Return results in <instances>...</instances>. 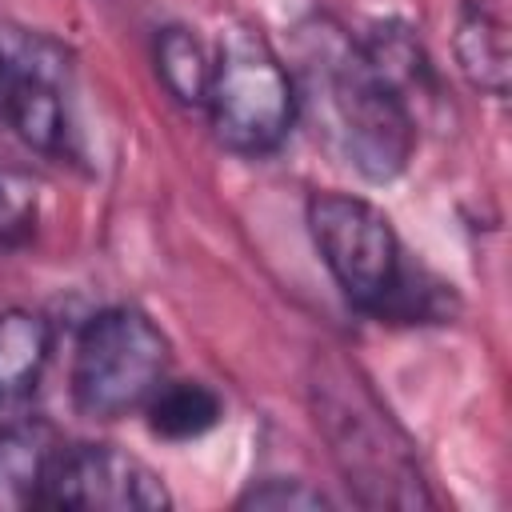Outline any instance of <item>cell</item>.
Here are the masks:
<instances>
[{
	"instance_id": "1",
	"label": "cell",
	"mask_w": 512,
	"mask_h": 512,
	"mask_svg": "<svg viewBox=\"0 0 512 512\" xmlns=\"http://www.w3.org/2000/svg\"><path fill=\"white\" fill-rule=\"evenodd\" d=\"M308 232L336 288L360 312L408 324L444 316L452 296L448 284L428 280L404 260L392 220L372 200L352 192H312Z\"/></svg>"
},
{
	"instance_id": "2",
	"label": "cell",
	"mask_w": 512,
	"mask_h": 512,
	"mask_svg": "<svg viewBox=\"0 0 512 512\" xmlns=\"http://www.w3.org/2000/svg\"><path fill=\"white\" fill-rule=\"evenodd\" d=\"M312 412L328 440V452L368 508H432V492L420 476L416 448L372 388L344 360H324L312 372Z\"/></svg>"
},
{
	"instance_id": "3",
	"label": "cell",
	"mask_w": 512,
	"mask_h": 512,
	"mask_svg": "<svg viewBox=\"0 0 512 512\" xmlns=\"http://www.w3.org/2000/svg\"><path fill=\"white\" fill-rule=\"evenodd\" d=\"M312 60L348 164L368 184H392L412 160L416 116L408 112L400 92L372 68L360 40L328 28L320 32Z\"/></svg>"
},
{
	"instance_id": "4",
	"label": "cell",
	"mask_w": 512,
	"mask_h": 512,
	"mask_svg": "<svg viewBox=\"0 0 512 512\" xmlns=\"http://www.w3.org/2000/svg\"><path fill=\"white\" fill-rule=\"evenodd\" d=\"M208 124L220 148L236 156H268L296 124V80L260 28L236 24L220 36L208 84Z\"/></svg>"
},
{
	"instance_id": "5",
	"label": "cell",
	"mask_w": 512,
	"mask_h": 512,
	"mask_svg": "<svg viewBox=\"0 0 512 512\" xmlns=\"http://www.w3.org/2000/svg\"><path fill=\"white\" fill-rule=\"evenodd\" d=\"M168 336L140 308L116 304L96 312L72 348V404L88 420H120L144 412L168 380Z\"/></svg>"
},
{
	"instance_id": "6",
	"label": "cell",
	"mask_w": 512,
	"mask_h": 512,
	"mask_svg": "<svg viewBox=\"0 0 512 512\" xmlns=\"http://www.w3.org/2000/svg\"><path fill=\"white\" fill-rule=\"evenodd\" d=\"M72 48L52 32L0 20V112L44 156L72 152Z\"/></svg>"
},
{
	"instance_id": "7",
	"label": "cell",
	"mask_w": 512,
	"mask_h": 512,
	"mask_svg": "<svg viewBox=\"0 0 512 512\" xmlns=\"http://www.w3.org/2000/svg\"><path fill=\"white\" fill-rule=\"evenodd\" d=\"M40 508L160 512L172 508V492L156 468L116 444H60Z\"/></svg>"
},
{
	"instance_id": "8",
	"label": "cell",
	"mask_w": 512,
	"mask_h": 512,
	"mask_svg": "<svg viewBox=\"0 0 512 512\" xmlns=\"http://www.w3.org/2000/svg\"><path fill=\"white\" fill-rule=\"evenodd\" d=\"M60 436L44 420L0 428V508H40Z\"/></svg>"
},
{
	"instance_id": "9",
	"label": "cell",
	"mask_w": 512,
	"mask_h": 512,
	"mask_svg": "<svg viewBox=\"0 0 512 512\" xmlns=\"http://www.w3.org/2000/svg\"><path fill=\"white\" fill-rule=\"evenodd\" d=\"M364 56L372 60V68L400 92V100L408 104V112L416 116L420 104H436L440 100V80H436V68L428 64V52L420 48L416 32L400 20H384V24H372V32L360 40Z\"/></svg>"
},
{
	"instance_id": "10",
	"label": "cell",
	"mask_w": 512,
	"mask_h": 512,
	"mask_svg": "<svg viewBox=\"0 0 512 512\" xmlns=\"http://www.w3.org/2000/svg\"><path fill=\"white\" fill-rule=\"evenodd\" d=\"M452 56L472 88L496 100L508 92V32L488 4L480 0L460 4L456 28H452Z\"/></svg>"
},
{
	"instance_id": "11",
	"label": "cell",
	"mask_w": 512,
	"mask_h": 512,
	"mask_svg": "<svg viewBox=\"0 0 512 512\" xmlns=\"http://www.w3.org/2000/svg\"><path fill=\"white\" fill-rule=\"evenodd\" d=\"M52 356V324L32 308L0 312V404L28 396Z\"/></svg>"
},
{
	"instance_id": "12",
	"label": "cell",
	"mask_w": 512,
	"mask_h": 512,
	"mask_svg": "<svg viewBox=\"0 0 512 512\" xmlns=\"http://www.w3.org/2000/svg\"><path fill=\"white\" fill-rule=\"evenodd\" d=\"M144 416L160 440L180 444V440H196L212 432L224 416V400L200 380H164L144 404Z\"/></svg>"
},
{
	"instance_id": "13",
	"label": "cell",
	"mask_w": 512,
	"mask_h": 512,
	"mask_svg": "<svg viewBox=\"0 0 512 512\" xmlns=\"http://www.w3.org/2000/svg\"><path fill=\"white\" fill-rule=\"evenodd\" d=\"M156 76L164 84V92L184 104V108H204L208 100V84H212V52L204 48V40L184 28V24H168L156 32Z\"/></svg>"
},
{
	"instance_id": "14",
	"label": "cell",
	"mask_w": 512,
	"mask_h": 512,
	"mask_svg": "<svg viewBox=\"0 0 512 512\" xmlns=\"http://www.w3.org/2000/svg\"><path fill=\"white\" fill-rule=\"evenodd\" d=\"M32 232H36V184L16 168H0V252L28 244Z\"/></svg>"
},
{
	"instance_id": "15",
	"label": "cell",
	"mask_w": 512,
	"mask_h": 512,
	"mask_svg": "<svg viewBox=\"0 0 512 512\" xmlns=\"http://www.w3.org/2000/svg\"><path fill=\"white\" fill-rule=\"evenodd\" d=\"M236 508H264V512H320L328 508V496L296 476H272L240 492Z\"/></svg>"
}]
</instances>
